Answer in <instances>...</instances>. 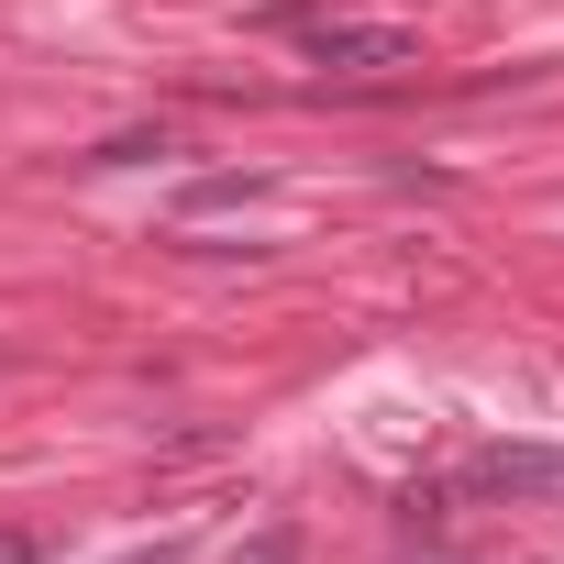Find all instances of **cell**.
<instances>
[{"label": "cell", "instance_id": "cell-6", "mask_svg": "<svg viewBox=\"0 0 564 564\" xmlns=\"http://www.w3.org/2000/svg\"><path fill=\"white\" fill-rule=\"evenodd\" d=\"M232 564H300V531L276 520V531H254V542H232Z\"/></svg>", "mask_w": 564, "mask_h": 564}, {"label": "cell", "instance_id": "cell-8", "mask_svg": "<svg viewBox=\"0 0 564 564\" xmlns=\"http://www.w3.org/2000/svg\"><path fill=\"white\" fill-rule=\"evenodd\" d=\"M122 564H177V542H155V553H122Z\"/></svg>", "mask_w": 564, "mask_h": 564}, {"label": "cell", "instance_id": "cell-1", "mask_svg": "<svg viewBox=\"0 0 564 564\" xmlns=\"http://www.w3.org/2000/svg\"><path fill=\"white\" fill-rule=\"evenodd\" d=\"M311 67L322 78H421V34L410 23H366V12H322L311 34Z\"/></svg>", "mask_w": 564, "mask_h": 564}, {"label": "cell", "instance_id": "cell-2", "mask_svg": "<svg viewBox=\"0 0 564 564\" xmlns=\"http://www.w3.org/2000/svg\"><path fill=\"white\" fill-rule=\"evenodd\" d=\"M454 487H465V498H542V487H564V454H553V443H487Z\"/></svg>", "mask_w": 564, "mask_h": 564}, {"label": "cell", "instance_id": "cell-3", "mask_svg": "<svg viewBox=\"0 0 564 564\" xmlns=\"http://www.w3.org/2000/svg\"><path fill=\"white\" fill-rule=\"evenodd\" d=\"M243 199H265V166H210V177L177 188V221H210V210H243Z\"/></svg>", "mask_w": 564, "mask_h": 564}, {"label": "cell", "instance_id": "cell-4", "mask_svg": "<svg viewBox=\"0 0 564 564\" xmlns=\"http://www.w3.org/2000/svg\"><path fill=\"white\" fill-rule=\"evenodd\" d=\"M322 12H333V0H265V12H254V34H289V45H300Z\"/></svg>", "mask_w": 564, "mask_h": 564}, {"label": "cell", "instance_id": "cell-7", "mask_svg": "<svg viewBox=\"0 0 564 564\" xmlns=\"http://www.w3.org/2000/svg\"><path fill=\"white\" fill-rule=\"evenodd\" d=\"M0 564H45V542L34 531H0Z\"/></svg>", "mask_w": 564, "mask_h": 564}, {"label": "cell", "instance_id": "cell-5", "mask_svg": "<svg viewBox=\"0 0 564 564\" xmlns=\"http://www.w3.org/2000/svg\"><path fill=\"white\" fill-rule=\"evenodd\" d=\"M144 155H166V133H111V144H89L78 166H144Z\"/></svg>", "mask_w": 564, "mask_h": 564}]
</instances>
